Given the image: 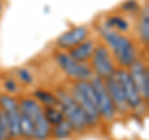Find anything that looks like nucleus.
I'll return each mask as SVG.
<instances>
[{
  "label": "nucleus",
  "mask_w": 149,
  "mask_h": 140,
  "mask_svg": "<svg viewBox=\"0 0 149 140\" xmlns=\"http://www.w3.org/2000/svg\"><path fill=\"white\" fill-rule=\"evenodd\" d=\"M91 85L95 89V94H96V103H97V108H98L101 119L104 120L107 123L113 122L117 116V110H116V107L112 102L111 97L108 94V91L104 86V81L98 77L93 76L90 79Z\"/></svg>",
  "instance_id": "8"
},
{
  "label": "nucleus",
  "mask_w": 149,
  "mask_h": 140,
  "mask_svg": "<svg viewBox=\"0 0 149 140\" xmlns=\"http://www.w3.org/2000/svg\"><path fill=\"white\" fill-rule=\"evenodd\" d=\"M90 27L87 25H77L73 26L71 29H68L67 31L62 32L55 41V45L57 50L61 51H68L73 49L74 46H77L78 44H81L82 41H85L86 39L90 37Z\"/></svg>",
  "instance_id": "10"
},
{
  "label": "nucleus",
  "mask_w": 149,
  "mask_h": 140,
  "mask_svg": "<svg viewBox=\"0 0 149 140\" xmlns=\"http://www.w3.org/2000/svg\"><path fill=\"white\" fill-rule=\"evenodd\" d=\"M128 69L129 76L132 78V81L136 85L138 92L141 93L144 103L148 104L149 100V69L146 62H143L142 60H137L132 66Z\"/></svg>",
  "instance_id": "11"
},
{
  "label": "nucleus",
  "mask_w": 149,
  "mask_h": 140,
  "mask_svg": "<svg viewBox=\"0 0 149 140\" xmlns=\"http://www.w3.org/2000/svg\"><path fill=\"white\" fill-rule=\"evenodd\" d=\"M44 114L51 127L57 125L65 120V115L58 107H44Z\"/></svg>",
  "instance_id": "19"
},
{
  "label": "nucleus",
  "mask_w": 149,
  "mask_h": 140,
  "mask_svg": "<svg viewBox=\"0 0 149 140\" xmlns=\"http://www.w3.org/2000/svg\"><path fill=\"white\" fill-rule=\"evenodd\" d=\"M114 77L117 78V81L119 83L122 92L124 94L125 102L129 107L130 112H136L139 113L144 109V100L141 96V93L138 92L136 85L132 81V78L129 76V72L127 68H117V71L114 73Z\"/></svg>",
  "instance_id": "7"
},
{
  "label": "nucleus",
  "mask_w": 149,
  "mask_h": 140,
  "mask_svg": "<svg viewBox=\"0 0 149 140\" xmlns=\"http://www.w3.org/2000/svg\"><path fill=\"white\" fill-rule=\"evenodd\" d=\"M120 9L128 14H137L141 10V5H139L138 0H125L120 4Z\"/></svg>",
  "instance_id": "22"
},
{
  "label": "nucleus",
  "mask_w": 149,
  "mask_h": 140,
  "mask_svg": "<svg viewBox=\"0 0 149 140\" xmlns=\"http://www.w3.org/2000/svg\"><path fill=\"white\" fill-rule=\"evenodd\" d=\"M70 94L81 107L86 118L88 120V125L91 128H96L101 124L102 119L100 115L98 108L96 103L95 89L90 81H76L72 82L71 87L68 88Z\"/></svg>",
  "instance_id": "2"
},
{
  "label": "nucleus",
  "mask_w": 149,
  "mask_h": 140,
  "mask_svg": "<svg viewBox=\"0 0 149 140\" xmlns=\"http://www.w3.org/2000/svg\"><path fill=\"white\" fill-rule=\"evenodd\" d=\"M20 138L34 140V124L25 113L20 110Z\"/></svg>",
  "instance_id": "18"
},
{
  "label": "nucleus",
  "mask_w": 149,
  "mask_h": 140,
  "mask_svg": "<svg viewBox=\"0 0 149 140\" xmlns=\"http://www.w3.org/2000/svg\"><path fill=\"white\" fill-rule=\"evenodd\" d=\"M1 14H3V3L0 0V16H1Z\"/></svg>",
  "instance_id": "23"
},
{
  "label": "nucleus",
  "mask_w": 149,
  "mask_h": 140,
  "mask_svg": "<svg viewBox=\"0 0 149 140\" xmlns=\"http://www.w3.org/2000/svg\"><path fill=\"white\" fill-rule=\"evenodd\" d=\"M36 102L42 107H58V99L54 92H51L45 88H37L32 92L31 96Z\"/></svg>",
  "instance_id": "14"
},
{
  "label": "nucleus",
  "mask_w": 149,
  "mask_h": 140,
  "mask_svg": "<svg viewBox=\"0 0 149 140\" xmlns=\"http://www.w3.org/2000/svg\"><path fill=\"white\" fill-rule=\"evenodd\" d=\"M97 44L98 42H97L95 39H90V37H88V39H86L85 41H82L81 44L74 46L73 49L68 50L67 53L71 56L74 61L81 62V63H88L93 52H95Z\"/></svg>",
  "instance_id": "13"
},
{
  "label": "nucleus",
  "mask_w": 149,
  "mask_h": 140,
  "mask_svg": "<svg viewBox=\"0 0 149 140\" xmlns=\"http://www.w3.org/2000/svg\"><path fill=\"white\" fill-rule=\"evenodd\" d=\"M15 74L19 79V82L22 83L24 86H31L34 85V74L31 73V71L26 67H19L15 69Z\"/></svg>",
  "instance_id": "20"
},
{
  "label": "nucleus",
  "mask_w": 149,
  "mask_h": 140,
  "mask_svg": "<svg viewBox=\"0 0 149 140\" xmlns=\"http://www.w3.org/2000/svg\"><path fill=\"white\" fill-rule=\"evenodd\" d=\"M54 93L58 99V108L61 109L62 114L65 115V119L72 125L73 132L82 134L87 129H90L85 113L81 109V107L77 104V102L72 98V96L70 94L67 88L57 87Z\"/></svg>",
  "instance_id": "3"
},
{
  "label": "nucleus",
  "mask_w": 149,
  "mask_h": 140,
  "mask_svg": "<svg viewBox=\"0 0 149 140\" xmlns=\"http://www.w3.org/2000/svg\"><path fill=\"white\" fill-rule=\"evenodd\" d=\"M104 24L108 27H111V29L120 32V34H125L129 30L128 20L122 15H117V14H112V15L107 16V19L104 20Z\"/></svg>",
  "instance_id": "17"
},
{
  "label": "nucleus",
  "mask_w": 149,
  "mask_h": 140,
  "mask_svg": "<svg viewBox=\"0 0 149 140\" xmlns=\"http://www.w3.org/2000/svg\"><path fill=\"white\" fill-rule=\"evenodd\" d=\"M19 108L31 119L34 124V140H49L51 138V125L45 118L44 107L32 97L19 99Z\"/></svg>",
  "instance_id": "4"
},
{
  "label": "nucleus",
  "mask_w": 149,
  "mask_h": 140,
  "mask_svg": "<svg viewBox=\"0 0 149 140\" xmlns=\"http://www.w3.org/2000/svg\"><path fill=\"white\" fill-rule=\"evenodd\" d=\"M0 112H1V109H0Z\"/></svg>",
  "instance_id": "24"
},
{
  "label": "nucleus",
  "mask_w": 149,
  "mask_h": 140,
  "mask_svg": "<svg viewBox=\"0 0 149 140\" xmlns=\"http://www.w3.org/2000/svg\"><path fill=\"white\" fill-rule=\"evenodd\" d=\"M0 109L4 112L9 130H10V139H20V108H19V99L14 96L1 93L0 94Z\"/></svg>",
  "instance_id": "9"
},
{
  "label": "nucleus",
  "mask_w": 149,
  "mask_h": 140,
  "mask_svg": "<svg viewBox=\"0 0 149 140\" xmlns=\"http://www.w3.org/2000/svg\"><path fill=\"white\" fill-rule=\"evenodd\" d=\"M97 31L103 44L109 49L118 68H129L138 60L137 46L125 34L111 29L104 21L97 25Z\"/></svg>",
  "instance_id": "1"
},
{
  "label": "nucleus",
  "mask_w": 149,
  "mask_h": 140,
  "mask_svg": "<svg viewBox=\"0 0 149 140\" xmlns=\"http://www.w3.org/2000/svg\"><path fill=\"white\" fill-rule=\"evenodd\" d=\"M3 87H4V91H5L6 94H16L20 91V87H19V83L15 78H11V77H8L3 81Z\"/></svg>",
  "instance_id": "21"
},
{
  "label": "nucleus",
  "mask_w": 149,
  "mask_h": 140,
  "mask_svg": "<svg viewBox=\"0 0 149 140\" xmlns=\"http://www.w3.org/2000/svg\"><path fill=\"white\" fill-rule=\"evenodd\" d=\"M74 134L72 125L66 119L57 125L51 127V137L56 140H67Z\"/></svg>",
  "instance_id": "16"
},
{
  "label": "nucleus",
  "mask_w": 149,
  "mask_h": 140,
  "mask_svg": "<svg viewBox=\"0 0 149 140\" xmlns=\"http://www.w3.org/2000/svg\"><path fill=\"white\" fill-rule=\"evenodd\" d=\"M103 81H104V86L107 88V91H108V94L111 97V99H112V102H113V104L116 107L117 113L122 114V115L130 113L129 107L127 104V102H125L124 94L122 92V88H120L117 78L114 77V74L109 78L103 79Z\"/></svg>",
  "instance_id": "12"
},
{
  "label": "nucleus",
  "mask_w": 149,
  "mask_h": 140,
  "mask_svg": "<svg viewBox=\"0 0 149 140\" xmlns=\"http://www.w3.org/2000/svg\"><path fill=\"white\" fill-rule=\"evenodd\" d=\"M88 64H90V67L93 72V76L98 77L101 79L112 77L118 68L109 49L103 42L97 44L95 52H93Z\"/></svg>",
  "instance_id": "6"
},
{
  "label": "nucleus",
  "mask_w": 149,
  "mask_h": 140,
  "mask_svg": "<svg viewBox=\"0 0 149 140\" xmlns=\"http://www.w3.org/2000/svg\"><path fill=\"white\" fill-rule=\"evenodd\" d=\"M137 32H138L141 44L147 46L149 44V12H148V6H146V9H143L142 12H141V16H139V20H138Z\"/></svg>",
  "instance_id": "15"
},
{
  "label": "nucleus",
  "mask_w": 149,
  "mask_h": 140,
  "mask_svg": "<svg viewBox=\"0 0 149 140\" xmlns=\"http://www.w3.org/2000/svg\"><path fill=\"white\" fill-rule=\"evenodd\" d=\"M52 56L56 64L70 79H72V82L90 81L93 77V72L90 67V64L74 61L71 56L67 53V51L56 50L52 53Z\"/></svg>",
  "instance_id": "5"
}]
</instances>
